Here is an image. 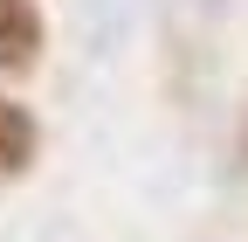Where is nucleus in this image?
I'll return each mask as SVG.
<instances>
[{
  "label": "nucleus",
  "instance_id": "1",
  "mask_svg": "<svg viewBox=\"0 0 248 242\" xmlns=\"http://www.w3.org/2000/svg\"><path fill=\"white\" fill-rule=\"evenodd\" d=\"M42 7L35 0H0V69H35L42 55Z\"/></svg>",
  "mask_w": 248,
  "mask_h": 242
},
{
  "label": "nucleus",
  "instance_id": "2",
  "mask_svg": "<svg viewBox=\"0 0 248 242\" xmlns=\"http://www.w3.org/2000/svg\"><path fill=\"white\" fill-rule=\"evenodd\" d=\"M35 145H42V132H35V118H28V104L0 97V180H14V173L35 166Z\"/></svg>",
  "mask_w": 248,
  "mask_h": 242
}]
</instances>
